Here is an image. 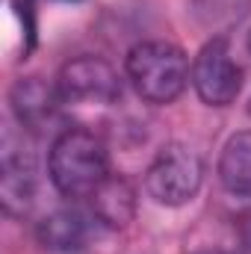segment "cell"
Returning a JSON list of instances; mask_svg holds the SVG:
<instances>
[{
  "label": "cell",
  "instance_id": "30bf717a",
  "mask_svg": "<svg viewBox=\"0 0 251 254\" xmlns=\"http://www.w3.org/2000/svg\"><path fill=\"white\" fill-rule=\"evenodd\" d=\"M219 181L234 198L251 201V130L234 133L219 154Z\"/></svg>",
  "mask_w": 251,
  "mask_h": 254
},
{
  "label": "cell",
  "instance_id": "4fadbf2b",
  "mask_svg": "<svg viewBox=\"0 0 251 254\" xmlns=\"http://www.w3.org/2000/svg\"><path fill=\"white\" fill-rule=\"evenodd\" d=\"M68 3H77V0H68Z\"/></svg>",
  "mask_w": 251,
  "mask_h": 254
},
{
  "label": "cell",
  "instance_id": "52a82bcc",
  "mask_svg": "<svg viewBox=\"0 0 251 254\" xmlns=\"http://www.w3.org/2000/svg\"><path fill=\"white\" fill-rule=\"evenodd\" d=\"M9 104H12V113L21 130H42V127L54 125L60 104L65 101L60 89L45 83L42 77H21L9 92Z\"/></svg>",
  "mask_w": 251,
  "mask_h": 254
},
{
  "label": "cell",
  "instance_id": "8fae6325",
  "mask_svg": "<svg viewBox=\"0 0 251 254\" xmlns=\"http://www.w3.org/2000/svg\"><path fill=\"white\" fill-rule=\"evenodd\" d=\"M195 254H228V252H222V249H204V252H195Z\"/></svg>",
  "mask_w": 251,
  "mask_h": 254
},
{
  "label": "cell",
  "instance_id": "277c9868",
  "mask_svg": "<svg viewBox=\"0 0 251 254\" xmlns=\"http://www.w3.org/2000/svg\"><path fill=\"white\" fill-rule=\"evenodd\" d=\"M36 198V154L24 133L3 130L0 142V204L6 216H24Z\"/></svg>",
  "mask_w": 251,
  "mask_h": 254
},
{
  "label": "cell",
  "instance_id": "7a4b0ae2",
  "mask_svg": "<svg viewBox=\"0 0 251 254\" xmlns=\"http://www.w3.org/2000/svg\"><path fill=\"white\" fill-rule=\"evenodd\" d=\"M127 80L148 104H172L189 83V63L181 48L169 42H139L125 60Z\"/></svg>",
  "mask_w": 251,
  "mask_h": 254
},
{
  "label": "cell",
  "instance_id": "5bb4252c",
  "mask_svg": "<svg viewBox=\"0 0 251 254\" xmlns=\"http://www.w3.org/2000/svg\"><path fill=\"white\" fill-rule=\"evenodd\" d=\"M249 113H251V107H249Z\"/></svg>",
  "mask_w": 251,
  "mask_h": 254
},
{
  "label": "cell",
  "instance_id": "ba28073f",
  "mask_svg": "<svg viewBox=\"0 0 251 254\" xmlns=\"http://www.w3.org/2000/svg\"><path fill=\"white\" fill-rule=\"evenodd\" d=\"M36 237L42 243V249L54 254H80L89 246L92 228L86 222L83 213L77 210H57L51 216H45L36 228Z\"/></svg>",
  "mask_w": 251,
  "mask_h": 254
},
{
  "label": "cell",
  "instance_id": "6da1fadb",
  "mask_svg": "<svg viewBox=\"0 0 251 254\" xmlns=\"http://www.w3.org/2000/svg\"><path fill=\"white\" fill-rule=\"evenodd\" d=\"M48 172L51 184L65 198H92V192L110 178L107 148L92 130L68 127L51 145Z\"/></svg>",
  "mask_w": 251,
  "mask_h": 254
},
{
  "label": "cell",
  "instance_id": "3957f363",
  "mask_svg": "<svg viewBox=\"0 0 251 254\" xmlns=\"http://www.w3.org/2000/svg\"><path fill=\"white\" fill-rule=\"evenodd\" d=\"M201 181H204L201 157L189 145L169 142L148 166L145 190L163 207H181L195 198V192L201 190Z\"/></svg>",
  "mask_w": 251,
  "mask_h": 254
},
{
  "label": "cell",
  "instance_id": "9c48e42d",
  "mask_svg": "<svg viewBox=\"0 0 251 254\" xmlns=\"http://www.w3.org/2000/svg\"><path fill=\"white\" fill-rule=\"evenodd\" d=\"M92 213L107 228H125L136 216V190L127 178L110 175L98 190L92 192Z\"/></svg>",
  "mask_w": 251,
  "mask_h": 254
},
{
  "label": "cell",
  "instance_id": "8992f818",
  "mask_svg": "<svg viewBox=\"0 0 251 254\" xmlns=\"http://www.w3.org/2000/svg\"><path fill=\"white\" fill-rule=\"evenodd\" d=\"M57 89L65 104H113L122 98V77L101 57H77L63 65Z\"/></svg>",
  "mask_w": 251,
  "mask_h": 254
},
{
  "label": "cell",
  "instance_id": "7c38bea8",
  "mask_svg": "<svg viewBox=\"0 0 251 254\" xmlns=\"http://www.w3.org/2000/svg\"><path fill=\"white\" fill-rule=\"evenodd\" d=\"M249 48H251V33H249Z\"/></svg>",
  "mask_w": 251,
  "mask_h": 254
},
{
  "label": "cell",
  "instance_id": "5b68a950",
  "mask_svg": "<svg viewBox=\"0 0 251 254\" xmlns=\"http://www.w3.org/2000/svg\"><path fill=\"white\" fill-rule=\"evenodd\" d=\"M189 80H192L195 95L207 107H228L237 101V95L243 89V71L231 57L228 39L216 36L198 51L192 71H189Z\"/></svg>",
  "mask_w": 251,
  "mask_h": 254
}]
</instances>
